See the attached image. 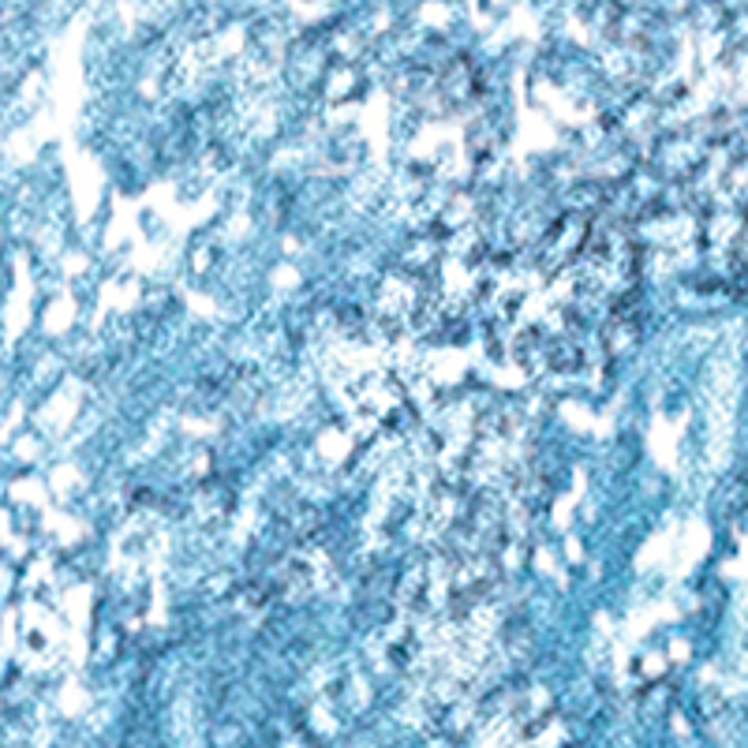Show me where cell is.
Segmentation results:
<instances>
[{
  "instance_id": "1",
  "label": "cell",
  "mask_w": 748,
  "mask_h": 748,
  "mask_svg": "<svg viewBox=\"0 0 748 748\" xmlns=\"http://www.w3.org/2000/svg\"><path fill=\"white\" fill-rule=\"evenodd\" d=\"M479 90H483V71L471 57H453L446 60L442 71H438L435 79V94L438 98V109L449 112V109H465L471 101L479 98Z\"/></svg>"
},
{
  "instance_id": "2",
  "label": "cell",
  "mask_w": 748,
  "mask_h": 748,
  "mask_svg": "<svg viewBox=\"0 0 748 748\" xmlns=\"http://www.w3.org/2000/svg\"><path fill=\"white\" fill-rule=\"evenodd\" d=\"M352 397H356V408H360L363 416L378 419V423H386L389 416L401 412V408H405L408 401H412V397L405 393L401 378H397V375H386V371L360 378V382H356V393H352Z\"/></svg>"
},
{
  "instance_id": "3",
  "label": "cell",
  "mask_w": 748,
  "mask_h": 748,
  "mask_svg": "<svg viewBox=\"0 0 748 748\" xmlns=\"http://www.w3.org/2000/svg\"><path fill=\"white\" fill-rule=\"evenodd\" d=\"M501 139H506V124H501V117L495 112H487V117H476L468 128V150L476 161H487L490 153L501 147Z\"/></svg>"
},
{
  "instance_id": "4",
  "label": "cell",
  "mask_w": 748,
  "mask_h": 748,
  "mask_svg": "<svg viewBox=\"0 0 748 748\" xmlns=\"http://www.w3.org/2000/svg\"><path fill=\"white\" fill-rule=\"evenodd\" d=\"M322 94L341 106V101H352L356 94H363V71L360 64H333L322 79Z\"/></svg>"
},
{
  "instance_id": "5",
  "label": "cell",
  "mask_w": 748,
  "mask_h": 748,
  "mask_svg": "<svg viewBox=\"0 0 748 748\" xmlns=\"http://www.w3.org/2000/svg\"><path fill=\"white\" fill-rule=\"evenodd\" d=\"M232 509V487H225L221 479H207V483H199V490H195V513H199L202 520H225Z\"/></svg>"
}]
</instances>
